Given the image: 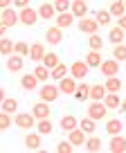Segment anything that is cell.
<instances>
[{
	"mask_svg": "<svg viewBox=\"0 0 126 153\" xmlns=\"http://www.w3.org/2000/svg\"><path fill=\"white\" fill-rule=\"evenodd\" d=\"M59 95H61V88H59L56 83H47L45 81L43 86L39 88V99L50 101V104H54V101L59 99Z\"/></svg>",
	"mask_w": 126,
	"mask_h": 153,
	"instance_id": "6da1fadb",
	"label": "cell"
},
{
	"mask_svg": "<svg viewBox=\"0 0 126 153\" xmlns=\"http://www.w3.org/2000/svg\"><path fill=\"white\" fill-rule=\"evenodd\" d=\"M88 115H90L95 122H102L108 117V106L104 104V101H92L90 106H88Z\"/></svg>",
	"mask_w": 126,
	"mask_h": 153,
	"instance_id": "7a4b0ae2",
	"label": "cell"
},
{
	"mask_svg": "<svg viewBox=\"0 0 126 153\" xmlns=\"http://www.w3.org/2000/svg\"><path fill=\"white\" fill-rule=\"evenodd\" d=\"M39 20H41L39 9H34V7H25V9H20V25H25V27H34Z\"/></svg>",
	"mask_w": 126,
	"mask_h": 153,
	"instance_id": "3957f363",
	"label": "cell"
},
{
	"mask_svg": "<svg viewBox=\"0 0 126 153\" xmlns=\"http://www.w3.org/2000/svg\"><path fill=\"white\" fill-rule=\"evenodd\" d=\"M14 124L18 126V128H23V131H29V128L36 126V115L34 113H18L16 120H14Z\"/></svg>",
	"mask_w": 126,
	"mask_h": 153,
	"instance_id": "277c9868",
	"label": "cell"
},
{
	"mask_svg": "<svg viewBox=\"0 0 126 153\" xmlns=\"http://www.w3.org/2000/svg\"><path fill=\"white\" fill-rule=\"evenodd\" d=\"M90 70H92V68L88 65L86 61H74V63H70V74H72L77 81H83Z\"/></svg>",
	"mask_w": 126,
	"mask_h": 153,
	"instance_id": "5b68a950",
	"label": "cell"
},
{
	"mask_svg": "<svg viewBox=\"0 0 126 153\" xmlns=\"http://www.w3.org/2000/svg\"><path fill=\"white\" fill-rule=\"evenodd\" d=\"M77 86H79V81L74 79L72 74H68L65 79H61V81H59V88H61V92H63V95H70V97H74V92H77Z\"/></svg>",
	"mask_w": 126,
	"mask_h": 153,
	"instance_id": "8992f818",
	"label": "cell"
},
{
	"mask_svg": "<svg viewBox=\"0 0 126 153\" xmlns=\"http://www.w3.org/2000/svg\"><path fill=\"white\" fill-rule=\"evenodd\" d=\"M99 70H102L104 76H117L119 74V61H117V59H106V61L99 65Z\"/></svg>",
	"mask_w": 126,
	"mask_h": 153,
	"instance_id": "52a82bcc",
	"label": "cell"
},
{
	"mask_svg": "<svg viewBox=\"0 0 126 153\" xmlns=\"http://www.w3.org/2000/svg\"><path fill=\"white\" fill-rule=\"evenodd\" d=\"M0 18H2V25H7V27H14L16 23H20V11L16 9H2V14H0Z\"/></svg>",
	"mask_w": 126,
	"mask_h": 153,
	"instance_id": "ba28073f",
	"label": "cell"
},
{
	"mask_svg": "<svg viewBox=\"0 0 126 153\" xmlns=\"http://www.w3.org/2000/svg\"><path fill=\"white\" fill-rule=\"evenodd\" d=\"M108 151H110V153H124L126 151V137H122V133L119 135H110Z\"/></svg>",
	"mask_w": 126,
	"mask_h": 153,
	"instance_id": "9c48e42d",
	"label": "cell"
},
{
	"mask_svg": "<svg viewBox=\"0 0 126 153\" xmlns=\"http://www.w3.org/2000/svg\"><path fill=\"white\" fill-rule=\"evenodd\" d=\"M32 113L36 115V120H45V117H50L52 115V108H50V101H36L34 108H32Z\"/></svg>",
	"mask_w": 126,
	"mask_h": 153,
	"instance_id": "30bf717a",
	"label": "cell"
},
{
	"mask_svg": "<svg viewBox=\"0 0 126 153\" xmlns=\"http://www.w3.org/2000/svg\"><path fill=\"white\" fill-rule=\"evenodd\" d=\"M45 41H47L50 45H59L63 41V29L56 27V25H54V27H47L45 29Z\"/></svg>",
	"mask_w": 126,
	"mask_h": 153,
	"instance_id": "8fae6325",
	"label": "cell"
},
{
	"mask_svg": "<svg viewBox=\"0 0 126 153\" xmlns=\"http://www.w3.org/2000/svg\"><path fill=\"white\" fill-rule=\"evenodd\" d=\"M39 76L34 74V72H29V74H23L20 76V88H23V90H36V88H39Z\"/></svg>",
	"mask_w": 126,
	"mask_h": 153,
	"instance_id": "7c38bea8",
	"label": "cell"
},
{
	"mask_svg": "<svg viewBox=\"0 0 126 153\" xmlns=\"http://www.w3.org/2000/svg\"><path fill=\"white\" fill-rule=\"evenodd\" d=\"M77 126H79V120L74 115H63L61 120H59V128H61L63 133H70V131H74Z\"/></svg>",
	"mask_w": 126,
	"mask_h": 153,
	"instance_id": "4fadbf2b",
	"label": "cell"
},
{
	"mask_svg": "<svg viewBox=\"0 0 126 153\" xmlns=\"http://www.w3.org/2000/svg\"><path fill=\"white\" fill-rule=\"evenodd\" d=\"M56 14H59V11H56V7H54V2H47V0H45L43 5L39 7V16H41L43 20H52V18H56Z\"/></svg>",
	"mask_w": 126,
	"mask_h": 153,
	"instance_id": "5bb4252c",
	"label": "cell"
},
{
	"mask_svg": "<svg viewBox=\"0 0 126 153\" xmlns=\"http://www.w3.org/2000/svg\"><path fill=\"white\" fill-rule=\"evenodd\" d=\"M79 29L86 34H97L99 32V23L95 18H79Z\"/></svg>",
	"mask_w": 126,
	"mask_h": 153,
	"instance_id": "9a60e30c",
	"label": "cell"
},
{
	"mask_svg": "<svg viewBox=\"0 0 126 153\" xmlns=\"http://www.w3.org/2000/svg\"><path fill=\"white\" fill-rule=\"evenodd\" d=\"M45 54H47V52H45V45H43V43H39V41H36V43H32V48H29V59H32V61L41 63Z\"/></svg>",
	"mask_w": 126,
	"mask_h": 153,
	"instance_id": "2e32d148",
	"label": "cell"
},
{
	"mask_svg": "<svg viewBox=\"0 0 126 153\" xmlns=\"http://www.w3.org/2000/svg\"><path fill=\"white\" fill-rule=\"evenodd\" d=\"M23 65H25V61H23V56L20 54H11V56H7V70L9 72H20L23 70Z\"/></svg>",
	"mask_w": 126,
	"mask_h": 153,
	"instance_id": "e0dca14e",
	"label": "cell"
},
{
	"mask_svg": "<svg viewBox=\"0 0 126 153\" xmlns=\"http://www.w3.org/2000/svg\"><path fill=\"white\" fill-rule=\"evenodd\" d=\"M68 140L74 144V146H83L88 137H86V131H83V128H79V126H77L74 131H70V133H68Z\"/></svg>",
	"mask_w": 126,
	"mask_h": 153,
	"instance_id": "ac0fdd59",
	"label": "cell"
},
{
	"mask_svg": "<svg viewBox=\"0 0 126 153\" xmlns=\"http://www.w3.org/2000/svg\"><path fill=\"white\" fill-rule=\"evenodd\" d=\"M70 11L74 14V18H86V14H88V2H86V0H72Z\"/></svg>",
	"mask_w": 126,
	"mask_h": 153,
	"instance_id": "d6986e66",
	"label": "cell"
},
{
	"mask_svg": "<svg viewBox=\"0 0 126 153\" xmlns=\"http://www.w3.org/2000/svg\"><path fill=\"white\" fill-rule=\"evenodd\" d=\"M54 20H56V27L68 29V27H72V23H74V14L72 11H63V14H59Z\"/></svg>",
	"mask_w": 126,
	"mask_h": 153,
	"instance_id": "ffe728a7",
	"label": "cell"
},
{
	"mask_svg": "<svg viewBox=\"0 0 126 153\" xmlns=\"http://www.w3.org/2000/svg\"><path fill=\"white\" fill-rule=\"evenodd\" d=\"M108 38H110L113 45H122L126 38V32L119 27V25H115V27H110V32H108Z\"/></svg>",
	"mask_w": 126,
	"mask_h": 153,
	"instance_id": "44dd1931",
	"label": "cell"
},
{
	"mask_svg": "<svg viewBox=\"0 0 126 153\" xmlns=\"http://www.w3.org/2000/svg\"><path fill=\"white\" fill-rule=\"evenodd\" d=\"M122 101L124 99H119L117 92H108V95L104 97V104L108 106V110H122Z\"/></svg>",
	"mask_w": 126,
	"mask_h": 153,
	"instance_id": "7402d4cb",
	"label": "cell"
},
{
	"mask_svg": "<svg viewBox=\"0 0 126 153\" xmlns=\"http://www.w3.org/2000/svg\"><path fill=\"white\" fill-rule=\"evenodd\" d=\"M106 95H108V90H106L104 83H92V88H90V99L92 101H104Z\"/></svg>",
	"mask_w": 126,
	"mask_h": 153,
	"instance_id": "603a6c76",
	"label": "cell"
},
{
	"mask_svg": "<svg viewBox=\"0 0 126 153\" xmlns=\"http://www.w3.org/2000/svg\"><path fill=\"white\" fill-rule=\"evenodd\" d=\"M90 83H86V81H79V86H77V92H74V99L77 101H86V99H90Z\"/></svg>",
	"mask_w": 126,
	"mask_h": 153,
	"instance_id": "cb8c5ba5",
	"label": "cell"
},
{
	"mask_svg": "<svg viewBox=\"0 0 126 153\" xmlns=\"http://www.w3.org/2000/svg\"><path fill=\"white\" fill-rule=\"evenodd\" d=\"M25 146L32 149V151H39V149H41V133H39V131L25 135Z\"/></svg>",
	"mask_w": 126,
	"mask_h": 153,
	"instance_id": "d4e9b609",
	"label": "cell"
},
{
	"mask_svg": "<svg viewBox=\"0 0 126 153\" xmlns=\"http://www.w3.org/2000/svg\"><path fill=\"white\" fill-rule=\"evenodd\" d=\"M70 74V65H65V63H59L56 68L52 70V81H61V79H65V76Z\"/></svg>",
	"mask_w": 126,
	"mask_h": 153,
	"instance_id": "484cf974",
	"label": "cell"
},
{
	"mask_svg": "<svg viewBox=\"0 0 126 153\" xmlns=\"http://www.w3.org/2000/svg\"><path fill=\"white\" fill-rule=\"evenodd\" d=\"M86 63L90 68H99L104 63V59H102V52H99V50H90V52L86 54Z\"/></svg>",
	"mask_w": 126,
	"mask_h": 153,
	"instance_id": "4316f807",
	"label": "cell"
},
{
	"mask_svg": "<svg viewBox=\"0 0 126 153\" xmlns=\"http://www.w3.org/2000/svg\"><path fill=\"white\" fill-rule=\"evenodd\" d=\"M108 9H110L113 18H122V16L126 14V5H124V0H113Z\"/></svg>",
	"mask_w": 126,
	"mask_h": 153,
	"instance_id": "83f0119b",
	"label": "cell"
},
{
	"mask_svg": "<svg viewBox=\"0 0 126 153\" xmlns=\"http://www.w3.org/2000/svg\"><path fill=\"white\" fill-rule=\"evenodd\" d=\"M106 133L108 135H119L122 128H124V124H122V120H106Z\"/></svg>",
	"mask_w": 126,
	"mask_h": 153,
	"instance_id": "f1b7e54d",
	"label": "cell"
},
{
	"mask_svg": "<svg viewBox=\"0 0 126 153\" xmlns=\"http://www.w3.org/2000/svg\"><path fill=\"white\" fill-rule=\"evenodd\" d=\"M34 74L39 76V81H41V83H45L47 79H52V70H50L47 65H43V63H39V65L34 68Z\"/></svg>",
	"mask_w": 126,
	"mask_h": 153,
	"instance_id": "f546056e",
	"label": "cell"
},
{
	"mask_svg": "<svg viewBox=\"0 0 126 153\" xmlns=\"http://www.w3.org/2000/svg\"><path fill=\"white\" fill-rule=\"evenodd\" d=\"M104 86H106L108 92H119V90H122V79H119V74H117V76H106Z\"/></svg>",
	"mask_w": 126,
	"mask_h": 153,
	"instance_id": "4dcf8cb0",
	"label": "cell"
},
{
	"mask_svg": "<svg viewBox=\"0 0 126 153\" xmlns=\"http://www.w3.org/2000/svg\"><path fill=\"white\" fill-rule=\"evenodd\" d=\"M36 131H39L41 135H50V133L54 131L52 120H50V117H45V120H39V122H36Z\"/></svg>",
	"mask_w": 126,
	"mask_h": 153,
	"instance_id": "1f68e13d",
	"label": "cell"
},
{
	"mask_svg": "<svg viewBox=\"0 0 126 153\" xmlns=\"http://www.w3.org/2000/svg\"><path fill=\"white\" fill-rule=\"evenodd\" d=\"M79 128L86 131V135H92V133H95V128H97V124H95V120H92L90 115H86L83 120H79Z\"/></svg>",
	"mask_w": 126,
	"mask_h": 153,
	"instance_id": "d6a6232c",
	"label": "cell"
},
{
	"mask_svg": "<svg viewBox=\"0 0 126 153\" xmlns=\"http://www.w3.org/2000/svg\"><path fill=\"white\" fill-rule=\"evenodd\" d=\"M95 20H97L102 27H106V25H110V20H113V14H110V9H99L97 14H95Z\"/></svg>",
	"mask_w": 126,
	"mask_h": 153,
	"instance_id": "836d02e7",
	"label": "cell"
},
{
	"mask_svg": "<svg viewBox=\"0 0 126 153\" xmlns=\"http://www.w3.org/2000/svg\"><path fill=\"white\" fill-rule=\"evenodd\" d=\"M41 63H43V65H47L50 70H54V68L61 63V59H59V54H56V52H47V54L43 56V61H41Z\"/></svg>",
	"mask_w": 126,
	"mask_h": 153,
	"instance_id": "e575fe53",
	"label": "cell"
},
{
	"mask_svg": "<svg viewBox=\"0 0 126 153\" xmlns=\"http://www.w3.org/2000/svg\"><path fill=\"white\" fill-rule=\"evenodd\" d=\"M83 146H86L90 153H97V151H102V140L95 137V135H88V140H86V144H83Z\"/></svg>",
	"mask_w": 126,
	"mask_h": 153,
	"instance_id": "d590c367",
	"label": "cell"
},
{
	"mask_svg": "<svg viewBox=\"0 0 126 153\" xmlns=\"http://www.w3.org/2000/svg\"><path fill=\"white\" fill-rule=\"evenodd\" d=\"M14 50H16V43H11L7 36H2V41H0V52L5 54V56H11Z\"/></svg>",
	"mask_w": 126,
	"mask_h": 153,
	"instance_id": "8d00e7d4",
	"label": "cell"
},
{
	"mask_svg": "<svg viewBox=\"0 0 126 153\" xmlns=\"http://www.w3.org/2000/svg\"><path fill=\"white\" fill-rule=\"evenodd\" d=\"M88 45H90V50H99V52H102L104 50V38L99 36V34H90V36H88Z\"/></svg>",
	"mask_w": 126,
	"mask_h": 153,
	"instance_id": "74e56055",
	"label": "cell"
},
{
	"mask_svg": "<svg viewBox=\"0 0 126 153\" xmlns=\"http://www.w3.org/2000/svg\"><path fill=\"white\" fill-rule=\"evenodd\" d=\"M2 110L5 113H16L18 110V99H14V97H7V99H2Z\"/></svg>",
	"mask_w": 126,
	"mask_h": 153,
	"instance_id": "f35d334b",
	"label": "cell"
},
{
	"mask_svg": "<svg viewBox=\"0 0 126 153\" xmlns=\"http://www.w3.org/2000/svg\"><path fill=\"white\" fill-rule=\"evenodd\" d=\"M113 59H117V61H126V45L122 43V45H115L113 48Z\"/></svg>",
	"mask_w": 126,
	"mask_h": 153,
	"instance_id": "ab89813d",
	"label": "cell"
},
{
	"mask_svg": "<svg viewBox=\"0 0 126 153\" xmlns=\"http://www.w3.org/2000/svg\"><path fill=\"white\" fill-rule=\"evenodd\" d=\"M54 7H56L59 14H63V11H70V7H72V0H54Z\"/></svg>",
	"mask_w": 126,
	"mask_h": 153,
	"instance_id": "60d3db41",
	"label": "cell"
},
{
	"mask_svg": "<svg viewBox=\"0 0 126 153\" xmlns=\"http://www.w3.org/2000/svg\"><path fill=\"white\" fill-rule=\"evenodd\" d=\"M29 48H32V45H27L25 41H18V43H16V50H14V52H16V54H20V56H29Z\"/></svg>",
	"mask_w": 126,
	"mask_h": 153,
	"instance_id": "b9f144b4",
	"label": "cell"
},
{
	"mask_svg": "<svg viewBox=\"0 0 126 153\" xmlns=\"http://www.w3.org/2000/svg\"><path fill=\"white\" fill-rule=\"evenodd\" d=\"M74 149H77V146H74L70 140H68V142H59V144H56V151H59V153H72Z\"/></svg>",
	"mask_w": 126,
	"mask_h": 153,
	"instance_id": "7bdbcfd3",
	"label": "cell"
},
{
	"mask_svg": "<svg viewBox=\"0 0 126 153\" xmlns=\"http://www.w3.org/2000/svg\"><path fill=\"white\" fill-rule=\"evenodd\" d=\"M9 126H11V117H9V113L2 110V113H0V128L5 131V128H9Z\"/></svg>",
	"mask_w": 126,
	"mask_h": 153,
	"instance_id": "ee69618b",
	"label": "cell"
},
{
	"mask_svg": "<svg viewBox=\"0 0 126 153\" xmlns=\"http://www.w3.org/2000/svg\"><path fill=\"white\" fill-rule=\"evenodd\" d=\"M14 7H18V9H25V7H29V0H14Z\"/></svg>",
	"mask_w": 126,
	"mask_h": 153,
	"instance_id": "f6af8a7d",
	"label": "cell"
},
{
	"mask_svg": "<svg viewBox=\"0 0 126 153\" xmlns=\"http://www.w3.org/2000/svg\"><path fill=\"white\" fill-rule=\"evenodd\" d=\"M14 5V0H0V9H9Z\"/></svg>",
	"mask_w": 126,
	"mask_h": 153,
	"instance_id": "bcb514c9",
	"label": "cell"
},
{
	"mask_svg": "<svg viewBox=\"0 0 126 153\" xmlns=\"http://www.w3.org/2000/svg\"><path fill=\"white\" fill-rule=\"evenodd\" d=\"M117 25H119V27H122V29L126 32V14L122 16V18H117Z\"/></svg>",
	"mask_w": 126,
	"mask_h": 153,
	"instance_id": "7dc6e473",
	"label": "cell"
},
{
	"mask_svg": "<svg viewBox=\"0 0 126 153\" xmlns=\"http://www.w3.org/2000/svg\"><path fill=\"white\" fill-rule=\"evenodd\" d=\"M122 110H124V113H126V99L122 101Z\"/></svg>",
	"mask_w": 126,
	"mask_h": 153,
	"instance_id": "c3c4849f",
	"label": "cell"
},
{
	"mask_svg": "<svg viewBox=\"0 0 126 153\" xmlns=\"http://www.w3.org/2000/svg\"><path fill=\"white\" fill-rule=\"evenodd\" d=\"M124 5H126V0H124Z\"/></svg>",
	"mask_w": 126,
	"mask_h": 153,
	"instance_id": "681fc988",
	"label": "cell"
},
{
	"mask_svg": "<svg viewBox=\"0 0 126 153\" xmlns=\"http://www.w3.org/2000/svg\"><path fill=\"white\" fill-rule=\"evenodd\" d=\"M52 2H54V0H52Z\"/></svg>",
	"mask_w": 126,
	"mask_h": 153,
	"instance_id": "f907efd6",
	"label": "cell"
}]
</instances>
